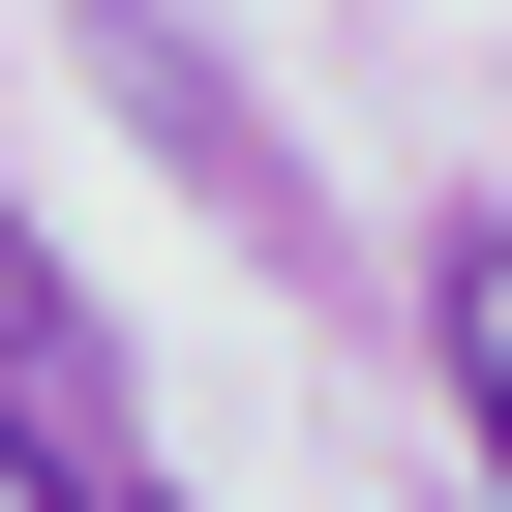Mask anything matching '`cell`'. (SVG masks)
I'll list each match as a JSON object with an SVG mask.
<instances>
[{"label":"cell","instance_id":"obj_1","mask_svg":"<svg viewBox=\"0 0 512 512\" xmlns=\"http://www.w3.org/2000/svg\"><path fill=\"white\" fill-rule=\"evenodd\" d=\"M0 392H31V422H61V452H121V362H91V302H61V272H31V211H0Z\"/></svg>","mask_w":512,"mask_h":512},{"label":"cell","instance_id":"obj_2","mask_svg":"<svg viewBox=\"0 0 512 512\" xmlns=\"http://www.w3.org/2000/svg\"><path fill=\"white\" fill-rule=\"evenodd\" d=\"M422 332H452V392H482V482H512V241H452V272H422Z\"/></svg>","mask_w":512,"mask_h":512},{"label":"cell","instance_id":"obj_3","mask_svg":"<svg viewBox=\"0 0 512 512\" xmlns=\"http://www.w3.org/2000/svg\"><path fill=\"white\" fill-rule=\"evenodd\" d=\"M0 512H121V452H61L31 392H0Z\"/></svg>","mask_w":512,"mask_h":512},{"label":"cell","instance_id":"obj_4","mask_svg":"<svg viewBox=\"0 0 512 512\" xmlns=\"http://www.w3.org/2000/svg\"><path fill=\"white\" fill-rule=\"evenodd\" d=\"M121 512H151V482H121Z\"/></svg>","mask_w":512,"mask_h":512}]
</instances>
